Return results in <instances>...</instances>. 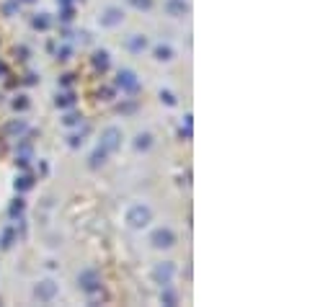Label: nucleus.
I'll return each instance as SVG.
<instances>
[{
	"instance_id": "1",
	"label": "nucleus",
	"mask_w": 333,
	"mask_h": 307,
	"mask_svg": "<svg viewBox=\"0 0 333 307\" xmlns=\"http://www.w3.org/2000/svg\"><path fill=\"white\" fill-rule=\"evenodd\" d=\"M124 222H127V227L132 230H142L152 222V209L147 204H132L127 209V214H124Z\"/></svg>"
},
{
	"instance_id": "2",
	"label": "nucleus",
	"mask_w": 333,
	"mask_h": 307,
	"mask_svg": "<svg viewBox=\"0 0 333 307\" xmlns=\"http://www.w3.org/2000/svg\"><path fill=\"white\" fill-rule=\"evenodd\" d=\"M78 287L86 292L91 299H96L101 294V276L96 268H83V271L78 274Z\"/></svg>"
},
{
	"instance_id": "3",
	"label": "nucleus",
	"mask_w": 333,
	"mask_h": 307,
	"mask_svg": "<svg viewBox=\"0 0 333 307\" xmlns=\"http://www.w3.org/2000/svg\"><path fill=\"white\" fill-rule=\"evenodd\" d=\"M98 147H101L104 152H109V155H114V152L121 147V129H119V127H106V129L101 132Z\"/></svg>"
},
{
	"instance_id": "4",
	"label": "nucleus",
	"mask_w": 333,
	"mask_h": 307,
	"mask_svg": "<svg viewBox=\"0 0 333 307\" xmlns=\"http://www.w3.org/2000/svg\"><path fill=\"white\" fill-rule=\"evenodd\" d=\"M116 88L124 91V93H137V91H140V78H137L132 70L121 67V70L116 72Z\"/></svg>"
},
{
	"instance_id": "5",
	"label": "nucleus",
	"mask_w": 333,
	"mask_h": 307,
	"mask_svg": "<svg viewBox=\"0 0 333 307\" xmlns=\"http://www.w3.org/2000/svg\"><path fill=\"white\" fill-rule=\"evenodd\" d=\"M150 243L155 245V248H173L176 245V233L171 227H155L152 233H150Z\"/></svg>"
},
{
	"instance_id": "6",
	"label": "nucleus",
	"mask_w": 333,
	"mask_h": 307,
	"mask_svg": "<svg viewBox=\"0 0 333 307\" xmlns=\"http://www.w3.org/2000/svg\"><path fill=\"white\" fill-rule=\"evenodd\" d=\"M173 276H176V266L171 261H163V263H158L152 268V282L160 284V287H168L173 282Z\"/></svg>"
},
{
	"instance_id": "7",
	"label": "nucleus",
	"mask_w": 333,
	"mask_h": 307,
	"mask_svg": "<svg viewBox=\"0 0 333 307\" xmlns=\"http://www.w3.org/2000/svg\"><path fill=\"white\" fill-rule=\"evenodd\" d=\"M34 297H36L39 302H52V299L57 297V284H55L52 279L39 282V284L34 287Z\"/></svg>"
},
{
	"instance_id": "8",
	"label": "nucleus",
	"mask_w": 333,
	"mask_h": 307,
	"mask_svg": "<svg viewBox=\"0 0 333 307\" xmlns=\"http://www.w3.org/2000/svg\"><path fill=\"white\" fill-rule=\"evenodd\" d=\"M121 21H124V13H121V8H116V6L104 8V11H101V16H98V23H101V26H106V29L119 26Z\"/></svg>"
},
{
	"instance_id": "9",
	"label": "nucleus",
	"mask_w": 333,
	"mask_h": 307,
	"mask_svg": "<svg viewBox=\"0 0 333 307\" xmlns=\"http://www.w3.org/2000/svg\"><path fill=\"white\" fill-rule=\"evenodd\" d=\"M163 8H165V13L173 16V18H181V16L189 13V3H186V0H165Z\"/></svg>"
},
{
	"instance_id": "10",
	"label": "nucleus",
	"mask_w": 333,
	"mask_h": 307,
	"mask_svg": "<svg viewBox=\"0 0 333 307\" xmlns=\"http://www.w3.org/2000/svg\"><path fill=\"white\" fill-rule=\"evenodd\" d=\"M152 54H155L158 62H171V60L176 57V49H173L171 44H163V42H160V44L152 47Z\"/></svg>"
},
{
	"instance_id": "11",
	"label": "nucleus",
	"mask_w": 333,
	"mask_h": 307,
	"mask_svg": "<svg viewBox=\"0 0 333 307\" xmlns=\"http://www.w3.org/2000/svg\"><path fill=\"white\" fill-rule=\"evenodd\" d=\"M145 47H147V39H145L142 34H132V36H127V49H130V52L140 54Z\"/></svg>"
},
{
	"instance_id": "12",
	"label": "nucleus",
	"mask_w": 333,
	"mask_h": 307,
	"mask_svg": "<svg viewBox=\"0 0 333 307\" xmlns=\"http://www.w3.org/2000/svg\"><path fill=\"white\" fill-rule=\"evenodd\" d=\"M160 302H163V304H176V302H178V294L171 289V284H168V287H163V292H160Z\"/></svg>"
},
{
	"instance_id": "13",
	"label": "nucleus",
	"mask_w": 333,
	"mask_h": 307,
	"mask_svg": "<svg viewBox=\"0 0 333 307\" xmlns=\"http://www.w3.org/2000/svg\"><path fill=\"white\" fill-rule=\"evenodd\" d=\"M106 158H109V152H104L101 147H96V150H93V155H91V163H88V165H91V168H98V165H104V163H106Z\"/></svg>"
},
{
	"instance_id": "14",
	"label": "nucleus",
	"mask_w": 333,
	"mask_h": 307,
	"mask_svg": "<svg viewBox=\"0 0 333 307\" xmlns=\"http://www.w3.org/2000/svg\"><path fill=\"white\" fill-rule=\"evenodd\" d=\"M93 67H96V70H106V67H109V52L98 49V52L93 54Z\"/></svg>"
},
{
	"instance_id": "15",
	"label": "nucleus",
	"mask_w": 333,
	"mask_h": 307,
	"mask_svg": "<svg viewBox=\"0 0 333 307\" xmlns=\"http://www.w3.org/2000/svg\"><path fill=\"white\" fill-rule=\"evenodd\" d=\"M150 145H152V134H150V132L137 134V139H135V147H137V150H150Z\"/></svg>"
},
{
	"instance_id": "16",
	"label": "nucleus",
	"mask_w": 333,
	"mask_h": 307,
	"mask_svg": "<svg viewBox=\"0 0 333 307\" xmlns=\"http://www.w3.org/2000/svg\"><path fill=\"white\" fill-rule=\"evenodd\" d=\"M57 106H60V108H70V106H75V96H72V93H62V96H57Z\"/></svg>"
},
{
	"instance_id": "17",
	"label": "nucleus",
	"mask_w": 333,
	"mask_h": 307,
	"mask_svg": "<svg viewBox=\"0 0 333 307\" xmlns=\"http://www.w3.org/2000/svg\"><path fill=\"white\" fill-rule=\"evenodd\" d=\"M34 29H41V31H44L47 26H49V18H47V13H39V16H34Z\"/></svg>"
},
{
	"instance_id": "18",
	"label": "nucleus",
	"mask_w": 333,
	"mask_h": 307,
	"mask_svg": "<svg viewBox=\"0 0 333 307\" xmlns=\"http://www.w3.org/2000/svg\"><path fill=\"white\" fill-rule=\"evenodd\" d=\"M130 6L137 11H150L152 8V0H130Z\"/></svg>"
},
{
	"instance_id": "19",
	"label": "nucleus",
	"mask_w": 333,
	"mask_h": 307,
	"mask_svg": "<svg viewBox=\"0 0 333 307\" xmlns=\"http://www.w3.org/2000/svg\"><path fill=\"white\" fill-rule=\"evenodd\" d=\"M80 122H83L80 114H67V117L62 119V124H65V127H75V124H80Z\"/></svg>"
},
{
	"instance_id": "20",
	"label": "nucleus",
	"mask_w": 333,
	"mask_h": 307,
	"mask_svg": "<svg viewBox=\"0 0 333 307\" xmlns=\"http://www.w3.org/2000/svg\"><path fill=\"white\" fill-rule=\"evenodd\" d=\"M31 188V178L29 176H21L18 181H16V191H29Z\"/></svg>"
},
{
	"instance_id": "21",
	"label": "nucleus",
	"mask_w": 333,
	"mask_h": 307,
	"mask_svg": "<svg viewBox=\"0 0 333 307\" xmlns=\"http://www.w3.org/2000/svg\"><path fill=\"white\" fill-rule=\"evenodd\" d=\"M160 101H165V106H176V96L171 91H160Z\"/></svg>"
},
{
	"instance_id": "22",
	"label": "nucleus",
	"mask_w": 333,
	"mask_h": 307,
	"mask_svg": "<svg viewBox=\"0 0 333 307\" xmlns=\"http://www.w3.org/2000/svg\"><path fill=\"white\" fill-rule=\"evenodd\" d=\"M0 245H3V248H11V245H13V230H6V233H3V240H0Z\"/></svg>"
},
{
	"instance_id": "23",
	"label": "nucleus",
	"mask_w": 333,
	"mask_h": 307,
	"mask_svg": "<svg viewBox=\"0 0 333 307\" xmlns=\"http://www.w3.org/2000/svg\"><path fill=\"white\" fill-rule=\"evenodd\" d=\"M13 106H16V108H26V106H29V101H26L23 96H18V101H16Z\"/></svg>"
},
{
	"instance_id": "24",
	"label": "nucleus",
	"mask_w": 333,
	"mask_h": 307,
	"mask_svg": "<svg viewBox=\"0 0 333 307\" xmlns=\"http://www.w3.org/2000/svg\"><path fill=\"white\" fill-rule=\"evenodd\" d=\"M57 57H60V60H70V49H67V47H65V49H62V52H60V54H57Z\"/></svg>"
},
{
	"instance_id": "25",
	"label": "nucleus",
	"mask_w": 333,
	"mask_h": 307,
	"mask_svg": "<svg viewBox=\"0 0 333 307\" xmlns=\"http://www.w3.org/2000/svg\"><path fill=\"white\" fill-rule=\"evenodd\" d=\"M23 127H26V124H23V122H18V124H11V132H21V129H23Z\"/></svg>"
},
{
	"instance_id": "26",
	"label": "nucleus",
	"mask_w": 333,
	"mask_h": 307,
	"mask_svg": "<svg viewBox=\"0 0 333 307\" xmlns=\"http://www.w3.org/2000/svg\"><path fill=\"white\" fill-rule=\"evenodd\" d=\"M21 3H34V0H21Z\"/></svg>"
}]
</instances>
